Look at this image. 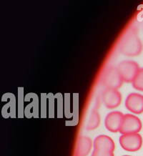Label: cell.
Returning a JSON list of instances; mask_svg holds the SVG:
<instances>
[{"mask_svg":"<svg viewBox=\"0 0 143 156\" xmlns=\"http://www.w3.org/2000/svg\"><path fill=\"white\" fill-rule=\"evenodd\" d=\"M142 43L135 30L133 29H130L124 34L119 44L120 52L128 57L138 56L142 52Z\"/></svg>","mask_w":143,"mask_h":156,"instance_id":"6da1fadb","label":"cell"},{"mask_svg":"<svg viewBox=\"0 0 143 156\" xmlns=\"http://www.w3.org/2000/svg\"><path fill=\"white\" fill-rule=\"evenodd\" d=\"M117 69L122 80L124 83H130L134 81L140 68L136 62L132 60L122 61L118 65Z\"/></svg>","mask_w":143,"mask_h":156,"instance_id":"7a4b0ae2","label":"cell"},{"mask_svg":"<svg viewBox=\"0 0 143 156\" xmlns=\"http://www.w3.org/2000/svg\"><path fill=\"white\" fill-rule=\"evenodd\" d=\"M123 83L117 67H110L106 69L102 78V84L108 89L117 90Z\"/></svg>","mask_w":143,"mask_h":156,"instance_id":"3957f363","label":"cell"},{"mask_svg":"<svg viewBox=\"0 0 143 156\" xmlns=\"http://www.w3.org/2000/svg\"><path fill=\"white\" fill-rule=\"evenodd\" d=\"M142 124L140 118L132 114L124 115L120 133L122 135L138 133L142 130Z\"/></svg>","mask_w":143,"mask_h":156,"instance_id":"277c9868","label":"cell"},{"mask_svg":"<svg viewBox=\"0 0 143 156\" xmlns=\"http://www.w3.org/2000/svg\"><path fill=\"white\" fill-rule=\"evenodd\" d=\"M119 141L122 148L129 152L138 151L142 145V137L139 133L122 135Z\"/></svg>","mask_w":143,"mask_h":156,"instance_id":"5b68a950","label":"cell"},{"mask_svg":"<svg viewBox=\"0 0 143 156\" xmlns=\"http://www.w3.org/2000/svg\"><path fill=\"white\" fill-rule=\"evenodd\" d=\"M24 117L26 118H39V98L34 92H30L24 98Z\"/></svg>","mask_w":143,"mask_h":156,"instance_id":"8992f818","label":"cell"},{"mask_svg":"<svg viewBox=\"0 0 143 156\" xmlns=\"http://www.w3.org/2000/svg\"><path fill=\"white\" fill-rule=\"evenodd\" d=\"M2 102H5L2 108V115L4 118H16V98L12 92H7L2 97Z\"/></svg>","mask_w":143,"mask_h":156,"instance_id":"52a82bcc","label":"cell"},{"mask_svg":"<svg viewBox=\"0 0 143 156\" xmlns=\"http://www.w3.org/2000/svg\"><path fill=\"white\" fill-rule=\"evenodd\" d=\"M102 100L106 108L114 109L121 103L122 95L117 90L106 88L102 94Z\"/></svg>","mask_w":143,"mask_h":156,"instance_id":"ba28073f","label":"cell"},{"mask_svg":"<svg viewBox=\"0 0 143 156\" xmlns=\"http://www.w3.org/2000/svg\"><path fill=\"white\" fill-rule=\"evenodd\" d=\"M124 115L120 111H113L110 112L106 116L105 120V126L107 130L112 133L120 132Z\"/></svg>","mask_w":143,"mask_h":156,"instance_id":"9c48e42d","label":"cell"},{"mask_svg":"<svg viewBox=\"0 0 143 156\" xmlns=\"http://www.w3.org/2000/svg\"><path fill=\"white\" fill-rule=\"evenodd\" d=\"M125 107L134 114L143 112V95L139 93H131L126 98Z\"/></svg>","mask_w":143,"mask_h":156,"instance_id":"30bf717a","label":"cell"},{"mask_svg":"<svg viewBox=\"0 0 143 156\" xmlns=\"http://www.w3.org/2000/svg\"><path fill=\"white\" fill-rule=\"evenodd\" d=\"M94 149L101 150L114 152L115 149V144L111 137L105 135H100L95 139L93 143Z\"/></svg>","mask_w":143,"mask_h":156,"instance_id":"8fae6325","label":"cell"},{"mask_svg":"<svg viewBox=\"0 0 143 156\" xmlns=\"http://www.w3.org/2000/svg\"><path fill=\"white\" fill-rule=\"evenodd\" d=\"M92 147L91 138L86 136H80L77 141L75 156H87Z\"/></svg>","mask_w":143,"mask_h":156,"instance_id":"7c38bea8","label":"cell"},{"mask_svg":"<svg viewBox=\"0 0 143 156\" xmlns=\"http://www.w3.org/2000/svg\"><path fill=\"white\" fill-rule=\"evenodd\" d=\"M100 124V116L96 108H94L91 111L88 122L87 123L86 129L87 130H93L97 129Z\"/></svg>","mask_w":143,"mask_h":156,"instance_id":"4fadbf2b","label":"cell"},{"mask_svg":"<svg viewBox=\"0 0 143 156\" xmlns=\"http://www.w3.org/2000/svg\"><path fill=\"white\" fill-rule=\"evenodd\" d=\"M24 87H18L17 118H23L24 117Z\"/></svg>","mask_w":143,"mask_h":156,"instance_id":"5bb4252c","label":"cell"},{"mask_svg":"<svg viewBox=\"0 0 143 156\" xmlns=\"http://www.w3.org/2000/svg\"><path fill=\"white\" fill-rule=\"evenodd\" d=\"M47 117V94L41 93L40 100V118Z\"/></svg>","mask_w":143,"mask_h":156,"instance_id":"9a60e30c","label":"cell"},{"mask_svg":"<svg viewBox=\"0 0 143 156\" xmlns=\"http://www.w3.org/2000/svg\"><path fill=\"white\" fill-rule=\"evenodd\" d=\"M132 87L138 91L143 92V68H140L132 82Z\"/></svg>","mask_w":143,"mask_h":156,"instance_id":"2e32d148","label":"cell"},{"mask_svg":"<svg viewBox=\"0 0 143 156\" xmlns=\"http://www.w3.org/2000/svg\"><path fill=\"white\" fill-rule=\"evenodd\" d=\"M54 95L52 93L47 94V110L50 118H54Z\"/></svg>","mask_w":143,"mask_h":156,"instance_id":"e0dca14e","label":"cell"},{"mask_svg":"<svg viewBox=\"0 0 143 156\" xmlns=\"http://www.w3.org/2000/svg\"><path fill=\"white\" fill-rule=\"evenodd\" d=\"M55 99L57 101V118H63V110H64V101H63V97L61 93H57L54 95Z\"/></svg>","mask_w":143,"mask_h":156,"instance_id":"ac0fdd59","label":"cell"},{"mask_svg":"<svg viewBox=\"0 0 143 156\" xmlns=\"http://www.w3.org/2000/svg\"><path fill=\"white\" fill-rule=\"evenodd\" d=\"M65 100H64V110L65 116L67 118H71L72 116V114L70 111V94L66 93L65 95Z\"/></svg>","mask_w":143,"mask_h":156,"instance_id":"d6986e66","label":"cell"},{"mask_svg":"<svg viewBox=\"0 0 143 156\" xmlns=\"http://www.w3.org/2000/svg\"><path fill=\"white\" fill-rule=\"evenodd\" d=\"M92 156H114L113 152L94 149Z\"/></svg>","mask_w":143,"mask_h":156,"instance_id":"ffe728a7","label":"cell"},{"mask_svg":"<svg viewBox=\"0 0 143 156\" xmlns=\"http://www.w3.org/2000/svg\"><path fill=\"white\" fill-rule=\"evenodd\" d=\"M123 156H131V155H123Z\"/></svg>","mask_w":143,"mask_h":156,"instance_id":"44dd1931","label":"cell"}]
</instances>
